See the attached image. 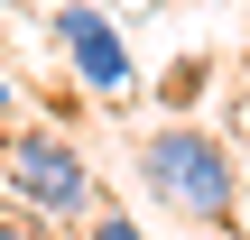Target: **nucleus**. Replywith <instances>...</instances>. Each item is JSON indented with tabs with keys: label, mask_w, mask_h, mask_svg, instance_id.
<instances>
[{
	"label": "nucleus",
	"mask_w": 250,
	"mask_h": 240,
	"mask_svg": "<svg viewBox=\"0 0 250 240\" xmlns=\"http://www.w3.org/2000/svg\"><path fill=\"white\" fill-rule=\"evenodd\" d=\"M0 111H9V83H0Z\"/></svg>",
	"instance_id": "0eeeda50"
},
{
	"label": "nucleus",
	"mask_w": 250,
	"mask_h": 240,
	"mask_svg": "<svg viewBox=\"0 0 250 240\" xmlns=\"http://www.w3.org/2000/svg\"><path fill=\"white\" fill-rule=\"evenodd\" d=\"M130 166H139V185H148L158 213H176V222H195V231H232V222H241V157H232L223 129H204V120H158Z\"/></svg>",
	"instance_id": "f257e3e1"
},
{
	"label": "nucleus",
	"mask_w": 250,
	"mask_h": 240,
	"mask_svg": "<svg viewBox=\"0 0 250 240\" xmlns=\"http://www.w3.org/2000/svg\"><path fill=\"white\" fill-rule=\"evenodd\" d=\"M56 46H65L74 83H83V92H102V102H121V92L139 83V65H130L121 28H111V18H102L93 0H56Z\"/></svg>",
	"instance_id": "7ed1b4c3"
},
{
	"label": "nucleus",
	"mask_w": 250,
	"mask_h": 240,
	"mask_svg": "<svg viewBox=\"0 0 250 240\" xmlns=\"http://www.w3.org/2000/svg\"><path fill=\"white\" fill-rule=\"evenodd\" d=\"M148 9H158V0H148Z\"/></svg>",
	"instance_id": "1a4fd4ad"
},
{
	"label": "nucleus",
	"mask_w": 250,
	"mask_h": 240,
	"mask_svg": "<svg viewBox=\"0 0 250 240\" xmlns=\"http://www.w3.org/2000/svg\"><path fill=\"white\" fill-rule=\"evenodd\" d=\"M241 92H250V74H241Z\"/></svg>",
	"instance_id": "6e6552de"
},
{
	"label": "nucleus",
	"mask_w": 250,
	"mask_h": 240,
	"mask_svg": "<svg viewBox=\"0 0 250 240\" xmlns=\"http://www.w3.org/2000/svg\"><path fill=\"white\" fill-rule=\"evenodd\" d=\"M0 194L28 203L37 222H83L102 213V176L65 129H0Z\"/></svg>",
	"instance_id": "f03ea898"
},
{
	"label": "nucleus",
	"mask_w": 250,
	"mask_h": 240,
	"mask_svg": "<svg viewBox=\"0 0 250 240\" xmlns=\"http://www.w3.org/2000/svg\"><path fill=\"white\" fill-rule=\"evenodd\" d=\"M74 231H83V240H148L139 222H130V213H111V203H102V213H83Z\"/></svg>",
	"instance_id": "20e7f679"
},
{
	"label": "nucleus",
	"mask_w": 250,
	"mask_h": 240,
	"mask_svg": "<svg viewBox=\"0 0 250 240\" xmlns=\"http://www.w3.org/2000/svg\"><path fill=\"white\" fill-rule=\"evenodd\" d=\"M241 222H250V166H241Z\"/></svg>",
	"instance_id": "423d86ee"
},
{
	"label": "nucleus",
	"mask_w": 250,
	"mask_h": 240,
	"mask_svg": "<svg viewBox=\"0 0 250 240\" xmlns=\"http://www.w3.org/2000/svg\"><path fill=\"white\" fill-rule=\"evenodd\" d=\"M0 240H46V222H37L28 203H9V194H0Z\"/></svg>",
	"instance_id": "39448f33"
}]
</instances>
